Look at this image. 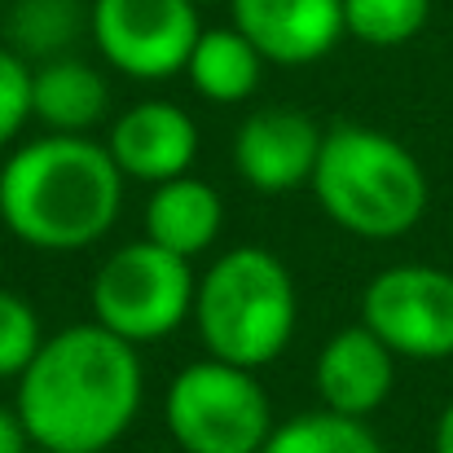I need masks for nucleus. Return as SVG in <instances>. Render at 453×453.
I'll use <instances>...</instances> for the list:
<instances>
[{
  "instance_id": "1",
  "label": "nucleus",
  "mask_w": 453,
  "mask_h": 453,
  "mask_svg": "<svg viewBox=\"0 0 453 453\" xmlns=\"http://www.w3.org/2000/svg\"><path fill=\"white\" fill-rule=\"evenodd\" d=\"M142 348L97 321L44 334L18 379L13 410L35 449L106 453L142 414Z\"/></svg>"
},
{
  "instance_id": "2",
  "label": "nucleus",
  "mask_w": 453,
  "mask_h": 453,
  "mask_svg": "<svg viewBox=\"0 0 453 453\" xmlns=\"http://www.w3.org/2000/svg\"><path fill=\"white\" fill-rule=\"evenodd\" d=\"M124 172L88 133H44L4 158L0 220L31 251H88L124 211Z\"/></svg>"
},
{
  "instance_id": "3",
  "label": "nucleus",
  "mask_w": 453,
  "mask_h": 453,
  "mask_svg": "<svg viewBox=\"0 0 453 453\" xmlns=\"http://www.w3.org/2000/svg\"><path fill=\"white\" fill-rule=\"evenodd\" d=\"M308 185L321 211L343 234L365 242L405 238L432 203V185L418 154L370 124L326 128Z\"/></svg>"
},
{
  "instance_id": "4",
  "label": "nucleus",
  "mask_w": 453,
  "mask_h": 453,
  "mask_svg": "<svg viewBox=\"0 0 453 453\" xmlns=\"http://www.w3.org/2000/svg\"><path fill=\"white\" fill-rule=\"evenodd\" d=\"M300 326V291L291 269L265 247L225 251L194 287V330L207 357L265 370Z\"/></svg>"
},
{
  "instance_id": "5",
  "label": "nucleus",
  "mask_w": 453,
  "mask_h": 453,
  "mask_svg": "<svg viewBox=\"0 0 453 453\" xmlns=\"http://www.w3.org/2000/svg\"><path fill=\"white\" fill-rule=\"evenodd\" d=\"M167 436L185 453H260L273 436V401L256 370L203 357L163 392Z\"/></svg>"
},
{
  "instance_id": "6",
  "label": "nucleus",
  "mask_w": 453,
  "mask_h": 453,
  "mask_svg": "<svg viewBox=\"0 0 453 453\" xmlns=\"http://www.w3.org/2000/svg\"><path fill=\"white\" fill-rule=\"evenodd\" d=\"M194 287L198 278L185 256L142 238L102 260L88 287V303L97 326L142 348L167 339L194 317Z\"/></svg>"
},
{
  "instance_id": "7",
  "label": "nucleus",
  "mask_w": 453,
  "mask_h": 453,
  "mask_svg": "<svg viewBox=\"0 0 453 453\" xmlns=\"http://www.w3.org/2000/svg\"><path fill=\"white\" fill-rule=\"evenodd\" d=\"M88 35L111 71L163 84L185 75L203 35L198 0H88Z\"/></svg>"
},
{
  "instance_id": "8",
  "label": "nucleus",
  "mask_w": 453,
  "mask_h": 453,
  "mask_svg": "<svg viewBox=\"0 0 453 453\" xmlns=\"http://www.w3.org/2000/svg\"><path fill=\"white\" fill-rule=\"evenodd\" d=\"M361 321L405 361L453 357V273L441 265H392L361 291Z\"/></svg>"
},
{
  "instance_id": "9",
  "label": "nucleus",
  "mask_w": 453,
  "mask_h": 453,
  "mask_svg": "<svg viewBox=\"0 0 453 453\" xmlns=\"http://www.w3.org/2000/svg\"><path fill=\"white\" fill-rule=\"evenodd\" d=\"M321 137L326 133L312 115L291 106H260L234 133V172L242 176V185L260 194L300 189L312 180Z\"/></svg>"
},
{
  "instance_id": "10",
  "label": "nucleus",
  "mask_w": 453,
  "mask_h": 453,
  "mask_svg": "<svg viewBox=\"0 0 453 453\" xmlns=\"http://www.w3.org/2000/svg\"><path fill=\"white\" fill-rule=\"evenodd\" d=\"M234 27L273 66H312L343 35V0H229Z\"/></svg>"
},
{
  "instance_id": "11",
  "label": "nucleus",
  "mask_w": 453,
  "mask_h": 453,
  "mask_svg": "<svg viewBox=\"0 0 453 453\" xmlns=\"http://www.w3.org/2000/svg\"><path fill=\"white\" fill-rule=\"evenodd\" d=\"M396 352L365 326H343L334 330L312 365V383L321 396V410L348 414V418H370L374 410H383V401L396 388Z\"/></svg>"
},
{
  "instance_id": "12",
  "label": "nucleus",
  "mask_w": 453,
  "mask_h": 453,
  "mask_svg": "<svg viewBox=\"0 0 453 453\" xmlns=\"http://www.w3.org/2000/svg\"><path fill=\"white\" fill-rule=\"evenodd\" d=\"M106 150L119 163L124 180H142V185H163L176 180L194 167L198 158V124L189 111H180L176 102H137L128 106L106 137Z\"/></svg>"
},
{
  "instance_id": "13",
  "label": "nucleus",
  "mask_w": 453,
  "mask_h": 453,
  "mask_svg": "<svg viewBox=\"0 0 453 453\" xmlns=\"http://www.w3.org/2000/svg\"><path fill=\"white\" fill-rule=\"evenodd\" d=\"M111 111L106 75L75 58H44L31 66V119H40L49 133H93Z\"/></svg>"
},
{
  "instance_id": "14",
  "label": "nucleus",
  "mask_w": 453,
  "mask_h": 453,
  "mask_svg": "<svg viewBox=\"0 0 453 453\" xmlns=\"http://www.w3.org/2000/svg\"><path fill=\"white\" fill-rule=\"evenodd\" d=\"M220 225H225V203L194 172L154 185L150 203H146V238L185 260L203 256L220 238Z\"/></svg>"
},
{
  "instance_id": "15",
  "label": "nucleus",
  "mask_w": 453,
  "mask_h": 453,
  "mask_svg": "<svg viewBox=\"0 0 453 453\" xmlns=\"http://www.w3.org/2000/svg\"><path fill=\"white\" fill-rule=\"evenodd\" d=\"M265 66L269 62L256 53V44L234 22L229 27H203V35L194 40V53L185 62V80L203 102L238 106L260 88Z\"/></svg>"
},
{
  "instance_id": "16",
  "label": "nucleus",
  "mask_w": 453,
  "mask_h": 453,
  "mask_svg": "<svg viewBox=\"0 0 453 453\" xmlns=\"http://www.w3.org/2000/svg\"><path fill=\"white\" fill-rule=\"evenodd\" d=\"M4 31H9V49L35 66L44 58L71 53L75 35L88 31V4L84 0H13Z\"/></svg>"
},
{
  "instance_id": "17",
  "label": "nucleus",
  "mask_w": 453,
  "mask_h": 453,
  "mask_svg": "<svg viewBox=\"0 0 453 453\" xmlns=\"http://www.w3.org/2000/svg\"><path fill=\"white\" fill-rule=\"evenodd\" d=\"M260 453H388L365 418H348L334 410L296 414L273 427Z\"/></svg>"
},
{
  "instance_id": "18",
  "label": "nucleus",
  "mask_w": 453,
  "mask_h": 453,
  "mask_svg": "<svg viewBox=\"0 0 453 453\" xmlns=\"http://www.w3.org/2000/svg\"><path fill=\"white\" fill-rule=\"evenodd\" d=\"M432 18V0H343V27L370 49L410 44Z\"/></svg>"
},
{
  "instance_id": "19",
  "label": "nucleus",
  "mask_w": 453,
  "mask_h": 453,
  "mask_svg": "<svg viewBox=\"0 0 453 453\" xmlns=\"http://www.w3.org/2000/svg\"><path fill=\"white\" fill-rule=\"evenodd\" d=\"M40 343H44V326H40L35 303L0 287V383L4 379L18 383L22 370L35 361Z\"/></svg>"
},
{
  "instance_id": "20",
  "label": "nucleus",
  "mask_w": 453,
  "mask_h": 453,
  "mask_svg": "<svg viewBox=\"0 0 453 453\" xmlns=\"http://www.w3.org/2000/svg\"><path fill=\"white\" fill-rule=\"evenodd\" d=\"M31 124V62L0 44V150Z\"/></svg>"
},
{
  "instance_id": "21",
  "label": "nucleus",
  "mask_w": 453,
  "mask_h": 453,
  "mask_svg": "<svg viewBox=\"0 0 453 453\" xmlns=\"http://www.w3.org/2000/svg\"><path fill=\"white\" fill-rule=\"evenodd\" d=\"M31 436H27V427H22V418H18V410L13 405H0V453H31Z\"/></svg>"
},
{
  "instance_id": "22",
  "label": "nucleus",
  "mask_w": 453,
  "mask_h": 453,
  "mask_svg": "<svg viewBox=\"0 0 453 453\" xmlns=\"http://www.w3.org/2000/svg\"><path fill=\"white\" fill-rule=\"evenodd\" d=\"M432 453H453V401L441 410L436 432H432Z\"/></svg>"
},
{
  "instance_id": "23",
  "label": "nucleus",
  "mask_w": 453,
  "mask_h": 453,
  "mask_svg": "<svg viewBox=\"0 0 453 453\" xmlns=\"http://www.w3.org/2000/svg\"><path fill=\"white\" fill-rule=\"evenodd\" d=\"M40 453H49V449H40Z\"/></svg>"
}]
</instances>
